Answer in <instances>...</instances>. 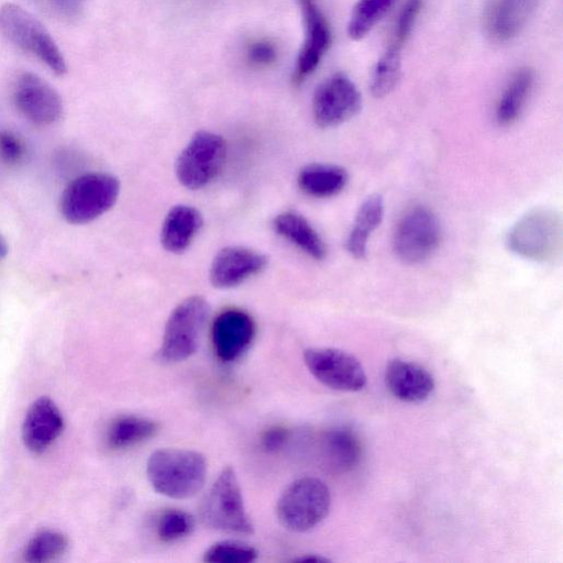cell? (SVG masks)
I'll list each match as a JSON object with an SVG mask.
<instances>
[{
	"label": "cell",
	"mask_w": 563,
	"mask_h": 563,
	"mask_svg": "<svg viewBox=\"0 0 563 563\" xmlns=\"http://www.w3.org/2000/svg\"><path fill=\"white\" fill-rule=\"evenodd\" d=\"M301 11L305 41L297 58L296 82L302 81L317 68L331 44L330 25L318 7L310 0H301Z\"/></svg>",
	"instance_id": "obj_16"
},
{
	"label": "cell",
	"mask_w": 563,
	"mask_h": 563,
	"mask_svg": "<svg viewBox=\"0 0 563 563\" xmlns=\"http://www.w3.org/2000/svg\"><path fill=\"white\" fill-rule=\"evenodd\" d=\"M209 316V305L201 296H190L170 312L163 333L158 356L167 363L181 362L197 350Z\"/></svg>",
	"instance_id": "obj_7"
},
{
	"label": "cell",
	"mask_w": 563,
	"mask_h": 563,
	"mask_svg": "<svg viewBox=\"0 0 563 563\" xmlns=\"http://www.w3.org/2000/svg\"><path fill=\"white\" fill-rule=\"evenodd\" d=\"M26 157V145L22 137L8 130L0 131V162L14 167L22 164Z\"/></svg>",
	"instance_id": "obj_32"
},
{
	"label": "cell",
	"mask_w": 563,
	"mask_h": 563,
	"mask_svg": "<svg viewBox=\"0 0 563 563\" xmlns=\"http://www.w3.org/2000/svg\"><path fill=\"white\" fill-rule=\"evenodd\" d=\"M68 538L58 531L45 530L25 545L23 560L27 563H47L60 559L68 550Z\"/></svg>",
	"instance_id": "obj_28"
},
{
	"label": "cell",
	"mask_w": 563,
	"mask_h": 563,
	"mask_svg": "<svg viewBox=\"0 0 563 563\" xmlns=\"http://www.w3.org/2000/svg\"><path fill=\"white\" fill-rule=\"evenodd\" d=\"M540 0H488L484 11V29L495 43L517 37L533 18Z\"/></svg>",
	"instance_id": "obj_15"
},
{
	"label": "cell",
	"mask_w": 563,
	"mask_h": 563,
	"mask_svg": "<svg viewBox=\"0 0 563 563\" xmlns=\"http://www.w3.org/2000/svg\"><path fill=\"white\" fill-rule=\"evenodd\" d=\"M319 450L323 464L334 472H347L353 468L362 453L357 435L344 427L323 432Z\"/></svg>",
	"instance_id": "obj_20"
},
{
	"label": "cell",
	"mask_w": 563,
	"mask_h": 563,
	"mask_svg": "<svg viewBox=\"0 0 563 563\" xmlns=\"http://www.w3.org/2000/svg\"><path fill=\"white\" fill-rule=\"evenodd\" d=\"M254 336V320L242 309H225L212 323L213 350L217 357L224 363L241 357L252 344Z\"/></svg>",
	"instance_id": "obj_13"
},
{
	"label": "cell",
	"mask_w": 563,
	"mask_h": 563,
	"mask_svg": "<svg viewBox=\"0 0 563 563\" xmlns=\"http://www.w3.org/2000/svg\"><path fill=\"white\" fill-rule=\"evenodd\" d=\"M64 430V418L48 397H40L29 407L22 423V440L35 454L46 451Z\"/></svg>",
	"instance_id": "obj_17"
},
{
	"label": "cell",
	"mask_w": 563,
	"mask_h": 563,
	"mask_svg": "<svg viewBox=\"0 0 563 563\" xmlns=\"http://www.w3.org/2000/svg\"><path fill=\"white\" fill-rule=\"evenodd\" d=\"M146 474L157 493L174 499H186L203 487L207 462L200 452L165 448L150 455Z\"/></svg>",
	"instance_id": "obj_1"
},
{
	"label": "cell",
	"mask_w": 563,
	"mask_h": 563,
	"mask_svg": "<svg viewBox=\"0 0 563 563\" xmlns=\"http://www.w3.org/2000/svg\"><path fill=\"white\" fill-rule=\"evenodd\" d=\"M385 383L390 394L405 402H422L434 390V379L424 367L399 358L388 363Z\"/></svg>",
	"instance_id": "obj_18"
},
{
	"label": "cell",
	"mask_w": 563,
	"mask_h": 563,
	"mask_svg": "<svg viewBox=\"0 0 563 563\" xmlns=\"http://www.w3.org/2000/svg\"><path fill=\"white\" fill-rule=\"evenodd\" d=\"M295 562H309V563H321V562H329L330 560L318 555V554H306L300 558H297L294 560Z\"/></svg>",
	"instance_id": "obj_36"
},
{
	"label": "cell",
	"mask_w": 563,
	"mask_h": 563,
	"mask_svg": "<svg viewBox=\"0 0 563 563\" xmlns=\"http://www.w3.org/2000/svg\"><path fill=\"white\" fill-rule=\"evenodd\" d=\"M330 506L328 486L319 478L306 476L285 488L277 500L276 515L287 530L306 532L328 516Z\"/></svg>",
	"instance_id": "obj_6"
},
{
	"label": "cell",
	"mask_w": 563,
	"mask_h": 563,
	"mask_svg": "<svg viewBox=\"0 0 563 563\" xmlns=\"http://www.w3.org/2000/svg\"><path fill=\"white\" fill-rule=\"evenodd\" d=\"M516 255L539 263L554 261L562 247L561 216L550 208H536L520 217L506 236Z\"/></svg>",
	"instance_id": "obj_3"
},
{
	"label": "cell",
	"mask_w": 563,
	"mask_h": 563,
	"mask_svg": "<svg viewBox=\"0 0 563 563\" xmlns=\"http://www.w3.org/2000/svg\"><path fill=\"white\" fill-rule=\"evenodd\" d=\"M273 227L276 233L310 257L322 261L327 256L328 249L324 241L312 224L300 213L284 211L275 217Z\"/></svg>",
	"instance_id": "obj_22"
},
{
	"label": "cell",
	"mask_w": 563,
	"mask_h": 563,
	"mask_svg": "<svg viewBox=\"0 0 563 563\" xmlns=\"http://www.w3.org/2000/svg\"><path fill=\"white\" fill-rule=\"evenodd\" d=\"M8 244L4 238L0 234V258H3L8 254Z\"/></svg>",
	"instance_id": "obj_37"
},
{
	"label": "cell",
	"mask_w": 563,
	"mask_h": 563,
	"mask_svg": "<svg viewBox=\"0 0 563 563\" xmlns=\"http://www.w3.org/2000/svg\"><path fill=\"white\" fill-rule=\"evenodd\" d=\"M347 181L349 174L345 168L322 163L305 166L297 177L301 191L316 198H328L340 194Z\"/></svg>",
	"instance_id": "obj_23"
},
{
	"label": "cell",
	"mask_w": 563,
	"mask_h": 563,
	"mask_svg": "<svg viewBox=\"0 0 563 563\" xmlns=\"http://www.w3.org/2000/svg\"><path fill=\"white\" fill-rule=\"evenodd\" d=\"M199 516L210 529L231 534H252L254 527L246 512L235 471L224 467L203 496Z\"/></svg>",
	"instance_id": "obj_4"
},
{
	"label": "cell",
	"mask_w": 563,
	"mask_h": 563,
	"mask_svg": "<svg viewBox=\"0 0 563 563\" xmlns=\"http://www.w3.org/2000/svg\"><path fill=\"white\" fill-rule=\"evenodd\" d=\"M195 528L194 517L181 509L163 511L156 522V532L161 541L169 543L188 537Z\"/></svg>",
	"instance_id": "obj_30"
},
{
	"label": "cell",
	"mask_w": 563,
	"mask_h": 563,
	"mask_svg": "<svg viewBox=\"0 0 563 563\" xmlns=\"http://www.w3.org/2000/svg\"><path fill=\"white\" fill-rule=\"evenodd\" d=\"M400 67L401 47L389 43L371 74L369 89L374 97H385L396 87L400 78Z\"/></svg>",
	"instance_id": "obj_26"
},
{
	"label": "cell",
	"mask_w": 563,
	"mask_h": 563,
	"mask_svg": "<svg viewBox=\"0 0 563 563\" xmlns=\"http://www.w3.org/2000/svg\"><path fill=\"white\" fill-rule=\"evenodd\" d=\"M288 437L289 432L287 429L274 426L263 432L261 443L265 451L276 452L286 444Z\"/></svg>",
	"instance_id": "obj_33"
},
{
	"label": "cell",
	"mask_w": 563,
	"mask_h": 563,
	"mask_svg": "<svg viewBox=\"0 0 563 563\" xmlns=\"http://www.w3.org/2000/svg\"><path fill=\"white\" fill-rule=\"evenodd\" d=\"M52 7L60 12L71 15L81 7L84 0H46Z\"/></svg>",
	"instance_id": "obj_35"
},
{
	"label": "cell",
	"mask_w": 563,
	"mask_h": 563,
	"mask_svg": "<svg viewBox=\"0 0 563 563\" xmlns=\"http://www.w3.org/2000/svg\"><path fill=\"white\" fill-rule=\"evenodd\" d=\"M309 372L323 385L341 391H358L366 385L362 364L352 354L333 347H310L303 352Z\"/></svg>",
	"instance_id": "obj_10"
},
{
	"label": "cell",
	"mask_w": 563,
	"mask_h": 563,
	"mask_svg": "<svg viewBox=\"0 0 563 563\" xmlns=\"http://www.w3.org/2000/svg\"><path fill=\"white\" fill-rule=\"evenodd\" d=\"M397 0H358L347 22V35L361 40L383 19Z\"/></svg>",
	"instance_id": "obj_27"
},
{
	"label": "cell",
	"mask_w": 563,
	"mask_h": 563,
	"mask_svg": "<svg viewBox=\"0 0 563 563\" xmlns=\"http://www.w3.org/2000/svg\"><path fill=\"white\" fill-rule=\"evenodd\" d=\"M384 210V199L378 194L368 196L360 206L345 243L353 257L362 260L366 256L368 238L382 223Z\"/></svg>",
	"instance_id": "obj_24"
},
{
	"label": "cell",
	"mask_w": 563,
	"mask_h": 563,
	"mask_svg": "<svg viewBox=\"0 0 563 563\" xmlns=\"http://www.w3.org/2000/svg\"><path fill=\"white\" fill-rule=\"evenodd\" d=\"M13 100L30 122L45 126L57 122L64 111L59 93L38 75L24 71L15 80Z\"/></svg>",
	"instance_id": "obj_12"
},
{
	"label": "cell",
	"mask_w": 563,
	"mask_h": 563,
	"mask_svg": "<svg viewBox=\"0 0 563 563\" xmlns=\"http://www.w3.org/2000/svg\"><path fill=\"white\" fill-rule=\"evenodd\" d=\"M266 264L267 257L261 252L240 245L225 246L214 255L209 278L217 288H232L261 273Z\"/></svg>",
	"instance_id": "obj_14"
},
{
	"label": "cell",
	"mask_w": 563,
	"mask_h": 563,
	"mask_svg": "<svg viewBox=\"0 0 563 563\" xmlns=\"http://www.w3.org/2000/svg\"><path fill=\"white\" fill-rule=\"evenodd\" d=\"M0 35L36 57L56 76L66 74V59L57 43L41 21L21 5L5 2L0 7Z\"/></svg>",
	"instance_id": "obj_2"
},
{
	"label": "cell",
	"mask_w": 563,
	"mask_h": 563,
	"mask_svg": "<svg viewBox=\"0 0 563 563\" xmlns=\"http://www.w3.org/2000/svg\"><path fill=\"white\" fill-rule=\"evenodd\" d=\"M257 550L244 542L223 540L210 545L203 553L208 563H250L257 559Z\"/></svg>",
	"instance_id": "obj_29"
},
{
	"label": "cell",
	"mask_w": 563,
	"mask_h": 563,
	"mask_svg": "<svg viewBox=\"0 0 563 563\" xmlns=\"http://www.w3.org/2000/svg\"><path fill=\"white\" fill-rule=\"evenodd\" d=\"M224 158L223 137L210 131H198L177 158V179L188 189L202 188L218 175Z\"/></svg>",
	"instance_id": "obj_9"
},
{
	"label": "cell",
	"mask_w": 563,
	"mask_h": 563,
	"mask_svg": "<svg viewBox=\"0 0 563 563\" xmlns=\"http://www.w3.org/2000/svg\"><path fill=\"white\" fill-rule=\"evenodd\" d=\"M250 59L253 63L267 65L276 57L275 48L267 42H257L250 47Z\"/></svg>",
	"instance_id": "obj_34"
},
{
	"label": "cell",
	"mask_w": 563,
	"mask_h": 563,
	"mask_svg": "<svg viewBox=\"0 0 563 563\" xmlns=\"http://www.w3.org/2000/svg\"><path fill=\"white\" fill-rule=\"evenodd\" d=\"M158 430V422L151 418L122 415L109 423L106 442L112 450L129 449L153 438Z\"/></svg>",
	"instance_id": "obj_25"
},
{
	"label": "cell",
	"mask_w": 563,
	"mask_h": 563,
	"mask_svg": "<svg viewBox=\"0 0 563 563\" xmlns=\"http://www.w3.org/2000/svg\"><path fill=\"white\" fill-rule=\"evenodd\" d=\"M441 225L432 210L424 206L409 208L399 219L394 233V251L405 264H420L438 250Z\"/></svg>",
	"instance_id": "obj_8"
},
{
	"label": "cell",
	"mask_w": 563,
	"mask_h": 563,
	"mask_svg": "<svg viewBox=\"0 0 563 563\" xmlns=\"http://www.w3.org/2000/svg\"><path fill=\"white\" fill-rule=\"evenodd\" d=\"M421 5L422 0H406L395 23L391 44L402 48L413 30Z\"/></svg>",
	"instance_id": "obj_31"
},
{
	"label": "cell",
	"mask_w": 563,
	"mask_h": 563,
	"mask_svg": "<svg viewBox=\"0 0 563 563\" xmlns=\"http://www.w3.org/2000/svg\"><path fill=\"white\" fill-rule=\"evenodd\" d=\"M536 73L529 66L516 69L508 79L495 110L499 125L508 126L515 123L523 111L532 93Z\"/></svg>",
	"instance_id": "obj_21"
},
{
	"label": "cell",
	"mask_w": 563,
	"mask_h": 563,
	"mask_svg": "<svg viewBox=\"0 0 563 563\" xmlns=\"http://www.w3.org/2000/svg\"><path fill=\"white\" fill-rule=\"evenodd\" d=\"M361 107V92L343 73L324 79L312 99L313 119L320 128H333L349 121L360 112Z\"/></svg>",
	"instance_id": "obj_11"
},
{
	"label": "cell",
	"mask_w": 563,
	"mask_h": 563,
	"mask_svg": "<svg viewBox=\"0 0 563 563\" xmlns=\"http://www.w3.org/2000/svg\"><path fill=\"white\" fill-rule=\"evenodd\" d=\"M119 192L120 183L113 175L99 172L79 175L62 194L60 213L69 223H89L113 207Z\"/></svg>",
	"instance_id": "obj_5"
},
{
	"label": "cell",
	"mask_w": 563,
	"mask_h": 563,
	"mask_svg": "<svg viewBox=\"0 0 563 563\" xmlns=\"http://www.w3.org/2000/svg\"><path fill=\"white\" fill-rule=\"evenodd\" d=\"M202 225L200 212L187 205H177L167 212L161 230V243L169 252L179 254L188 249Z\"/></svg>",
	"instance_id": "obj_19"
}]
</instances>
